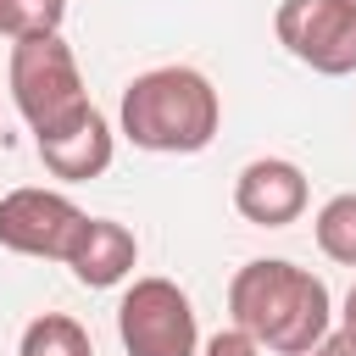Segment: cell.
<instances>
[{
	"mask_svg": "<svg viewBox=\"0 0 356 356\" xmlns=\"http://www.w3.org/2000/svg\"><path fill=\"white\" fill-rule=\"evenodd\" d=\"M117 334L128 356H195V306L172 278H139L117 306Z\"/></svg>",
	"mask_w": 356,
	"mask_h": 356,
	"instance_id": "cell-4",
	"label": "cell"
},
{
	"mask_svg": "<svg viewBox=\"0 0 356 356\" xmlns=\"http://www.w3.org/2000/svg\"><path fill=\"white\" fill-rule=\"evenodd\" d=\"M134 261H139V245H134V234H128L122 222H111V217H83V228H78V239H72V250H67V267H72V278H78L83 289H111V284H122V278L134 273Z\"/></svg>",
	"mask_w": 356,
	"mask_h": 356,
	"instance_id": "cell-8",
	"label": "cell"
},
{
	"mask_svg": "<svg viewBox=\"0 0 356 356\" xmlns=\"http://www.w3.org/2000/svg\"><path fill=\"white\" fill-rule=\"evenodd\" d=\"M78 228H83V211L56 189H11L0 200V245L17 256L67 261Z\"/></svg>",
	"mask_w": 356,
	"mask_h": 356,
	"instance_id": "cell-6",
	"label": "cell"
},
{
	"mask_svg": "<svg viewBox=\"0 0 356 356\" xmlns=\"http://www.w3.org/2000/svg\"><path fill=\"white\" fill-rule=\"evenodd\" d=\"M61 17H67V0H0V33H11V39L56 33Z\"/></svg>",
	"mask_w": 356,
	"mask_h": 356,
	"instance_id": "cell-12",
	"label": "cell"
},
{
	"mask_svg": "<svg viewBox=\"0 0 356 356\" xmlns=\"http://www.w3.org/2000/svg\"><path fill=\"white\" fill-rule=\"evenodd\" d=\"M234 328H245L261 350L300 356L328 334V284L295 261H245L228 284Z\"/></svg>",
	"mask_w": 356,
	"mask_h": 356,
	"instance_id": "cell-1",
	"label": "cell"
},
{
	"mask_svg": "<svg viewBox=\"0 0 356 356\" xmlns=\"http://www.w3.org/2000/svg\"><path fill=\"white\" fill-rule=\"evenodd\" d=\"M22 356H95V345L72 317L44 312V317H33L22 328Z\"/></svg>",
	"mask_w": 356,
	"mask_h": 356,
	"instance_id": "cell-10",
	"label": "cell"
},
{
	"mask_svg": "<svg viewBox=\"0 0 356 356\" xmlns=\"http://www.w3.org/2000/svg\"><path fill=\"white\" fill-rule=\"evenodd\" d=\"M200 356H261V345L245 334V328H222V334H211L206 339V350Z\"/></svg>",
	"mask_w": 356,
	"mask_h": 356,
	"instance_id": "cell-13",
	"label": "cell"
},
{
	"mask_svg": "<svg viewBox=\"0 0 356 356\" xmlns=\"http://www.w3.org/2000/svg\"><path fill=\"white\" fill-rule=\"evenodd\" d=\"M300 356H356V334L350 328H339V334H323L312 350H300Z\"/></svg>",
	"mask_w": 356,
	"mask_h": 356,
	"instance_id": "cell-14",
	"label": "cell"
},
{
	"mask_svg": "<svg viewBox=\"0 0 356 356\" xmlns=\"http://www.w3.org/2000/svg\"><path fill=\"white\" fill-rule=\"evenodd\" d=\"M217 89L195 67H156L122 89V134L156 156H195L217 139Z\"/></svg>",
	"mask_w": 356,
	"mask_h": 356,
	"instance_id": "cell-2",
	"label": "cell"
},
{
	"mask_svg": "<svg viewBox=\"0 0 356 356\" xmlns=\"http://www.w3.org/2000/svg\"><path fill=\"white\" fill-rule=\"evenodd\" d=\"M278 44L323 78L356 72V0H278Z\"/></svg>",
	"mask_w": 356,
	"mask_h": 356,
	"instance_id": "cell-5",
	"label": "cell"
},
{
	"mask_svg": "<svg viewBox=\"0 0 356 356\" xmlns=\"http://www.w3.org/2000/svg\"><path fill=\"white\" fill-rule=\"evenodd\" d=\"M234 206L245 222L256 228H289L300 211H306V172L295 161H278V156H261L250 161L239 178H234Z\"/></svg>",
	"mask_w": 356,
	"mask_h": 356,
	"instance_id": "cell-7",
	"label": "cell"
},
{
	"mask_svg": "<svg viewBox=\"0 0 356 356\" xmlns=\"http://www.w3.org/2000/svg\"><path fill=\"white\" fill-rule=\"evenodd\" d=\"M33 145H39V161H44L56 178H67V184H89V178H100V172L111 167V128H106L100 111H89V117L72 122L67 134L33 139Z\"/></svg>",
	"mask_w": 356,
	"mask_h": 356,
	"instance_id": "cell-9",
	"label": "cell"
},
{
	"mask_svg": "<svg viewBox=\"0 0 356 356\" xmlns=\"http://www.w3.org/2000/svg\"><path fill=\"white\" fill-rule=\"evenodd\" d=\"M317 250L339 267H356V195H334L317 211Z\"/></svg>",
	"mask_w": 356,
	"mask_h": 356,
	"instance_id": "cell-11",
	"label": "cell"
},
{
	"mask_svg": "<svg viewBox=\"0 0 356 356\" xmlns=\"http://www.w3.org/2000/svg\"><path fill=\"white\" fill-rule=\"evenodd\" d=\"M345 328L356 334V284H350V295H345Z\"/></svg>",
	"mask_w": 356,
	"mask_h": 356,
	"instance_id": "cell-15",
	"label": "cell"
},
{
	"mask_svg": "<svg viewBox=\"0 0 356 356\" xmlns=\"http://www.w3.org/2000/svg\"><path fill=\"white\" fill-rule=\"evenodd\" d=\"M11 100L28 117L33 139H56L95 111L61 33H33L11 44Z\"/></svg>",
	"mask_w": 356,
	"mask_h": 356,
	"instance_id": "cell-3",
	"label": "cell"
}]
</instances>
